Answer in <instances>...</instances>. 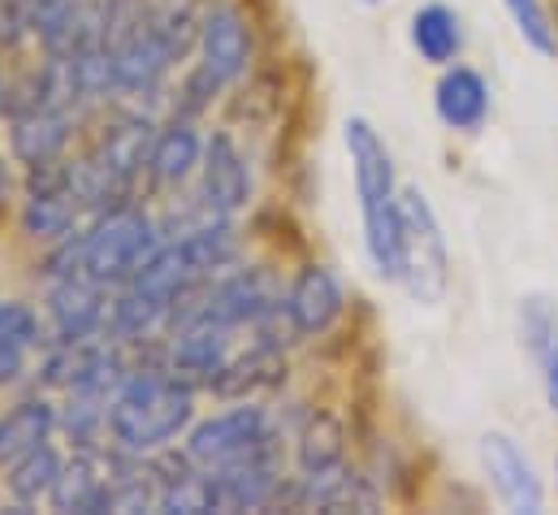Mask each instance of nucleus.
<instances>
[{"mask_svg":"<svg viewBox=\"0 0 558 515\" xmlns=\"http://www.w3.org/2000/svg\"><path fill=\"white\" fill-rule=\"evenodd\" d=\"M195 424V386L169 373L165 360L126 373L109 398V438L122 455H156Z\"/></svg>","mask_w":558,"mask_h":515,"instance_id":"1","label":"nucleus"},{"mask_svg":"<svg viewBox=\"0 0 558 515\" xmlns=\"http://www.w3.org/2000/svg\"><path fill=\"white\" fill-rule=\"evenodd\" d=\"M342 143L351 156L355 173V200L364 217V252L381 282H399V178H395V156L381 139V130L368 118H347Z\"/></svg>","mask_w":558,"mask_h":515,"instance_id":"2","label":"nucleus"},{"mask_svg":"<svg viewBox=\"0 0 558 515\" xmlns=\"http://www.w3.org/2000/svg\"><path fill=\"white\" fill-rule=\"evenodd\" d=\"M160 239H165L160 221L135 200L96 213V221L83 230V273L118 290L140 273V264L160 248Z\"/></svg>","mask_w":558,"mask_h":515,"instance_id":"3","label":"nucleus"},{"mask_svg":"<svg viewBox=\"0 0 558 515\" xmlns=\"http://www.w3.org/2000/svg\"><path fill=\"white\" fill-rule=\"evenodd\" d=\"M399 282L424 308H437L450 286L446 235L420 187L399 191Z\"/></svg>","mask_w":558,"mask_h":515,"instance_id":"4","label":"nucleus"},{"mask_svg":"<svg viewBox=\"0 0 558 515\" xmlns=\"http://www.w3.org/2000/svg\"><path fill=\"white\" fill-rule=\"evenodd\" d=\"M269 446H278L269 407L256 403V398H239L234 407L195 420V424L186 429V446H182V451H186L199 468H221V464L260 455V451H269Z\"/></svg>","mask_w":558,"mask_h":515,"instance_id":"5","label":"nucleus"},{"mask_svg":"<svg viewBox=\"0 0 558 515\" xmlns=\"http://www.w3.org/2000/svg\"><path fill=\"white\" fill-rule=\"evenodd\" d=\"M44 312H48V343H87V338H105L109 325V286L92 282L87 273H70V277H52L48 295H44Z\"/></svg>","mask_w":558,"mask_h":515,"instance_id":"6","label":"nucleus"},{"mask_svg":"<svg viewBox=\"0 0 558 515\" xmlns=\"http://www.w3.org/2000/svg\"><path fill=\"white\" fill-rule=\"evenodd\" d=\"M476 455H481V468H485V477H489V490L498 494V503H502L507 512L537 515L546 507L542 477H537L533 459L524 455V446H520L511 433H502V429L481 433Z\"/></svg>","mask_w":558,"mask_h":515,"instance_id":"7","label":"nucleus"},{"mask_svg":"<svg viewBox=\"0 0 558 515\" xmlns=\"http://www.w3.org/2000/svg\"><path fill=\"white\" fill-rule=\"evenodd\" d=\"M204 472H208L217 512H265L278 503V490L286 486L278 446L247 455V459H234V464H221V468H204Z\"/></svg>","mask_w":558,"mask_h":515,"instance_id":"8","label":"nucleus"},{"mask_svg":"<svg viewBox=\"0 0 558 515\" xmlns=\"http://www.w3.org/2000/svg\"><path fill=\"white\" fill-rule=\"evenodd\" d=\"M234 356V330L208 316H195L178 330H169V347H165V364L169 373H178L191 386H208Z\"/></svg>","mask_w":558,"mask_h":515,"instance_id":"9","label":"nucleus"},{"mask_svg":"<svg viewBox=\"0 0 558 515\" xmlns=\"http://www.w3.org/2000/svg\"><path fill=\"white\" fill-rule=\"evenodd\" d=\"M195 52H199V65L213 79H221L226 87L239 83L247 74V65H252V26H247L243 9L239 4H213L199 17Z\"/></svg>","mask_w":558,"mask_h":515,"instance_id":"10","label":"nucleus"},{"mask_svg":"<svg viewBox=\"0 0 558 515\" xmlns=\"http://www.w3.org/2000/svg\"><path fill=\"white\" fill-rule=\"evenodd\" d=\"M199 200L221 213V217H234L239 208H247L252 200V169H247V156L239 152L234 134L226 130H213L204 139V160H199Z\"/></svg>","mask_w":558,"mask_h":515,"instance_id":"11","label":"nucleus"},{"mask_svg":"<svg viewBox=\"0 0 558 515\" xmlns=\"http://www.w3.org/2000/svg\"><path fill=\"white\" fill-rule=\"evenodd\" d=\"M342 303H347V295H342V282H338V273L329 264H303L290 277L286 295H281V308H286V316L294 325V338L325 334L342 316Z\"/></svg>","mask_w":558,"mask_h":515,"instance_id":"12","label":"nucleus"},{"mask_svg":"<svg viewBox=\"0 0 558 515\" xmlns=\"http://www.w3.org/2000/svg\"><path fill=\"white\" fill-rule=\"evenodd\" d=\"M520 347L537 369V382L546 394V407L558 416V299L546 290H529L515 308Z\"/></svg>","mask_w":558,"mask_h":515,"instance_id":"13","label":"nucleus"},{"mask_svg":"<svg viewBox=\"0 0 558 515\" xmlns=\"http://www.w3.org/2000/svg\"><path fill=\"white\" fill-rule=\"evenodd\" d=\"M113 468H118V455H109L100 446H74V455L61 464V477L48 494L52 512L96 515L109 481H113Z\"/></svg>","mask_w":558,"mask_h":515,"instance_id":"14","label":"nucleus"},{"mask_svg":"<svg viewBox=\"0 0 558 515\" xmlns=\"http://www.w3.org/2000/svg\"><path fill=\"white\" fill-rule=\"evenodd\" d=\"M433 109L441 118V127L459 130V134H476L489 122V83L472 70V65H441V79L433 87Z\"/></svg>","mask_w":558,"mask_h":515,"instance_id":"15","label":"nucleus"},{"mask_svg":"<svg viewBox=\"0 0 558 515\" xmlns=\"http://www.w3.org/2000/svg\"><path fill=\"white\" fill-rule=\"evenodd\" d=\"M199 160H204V134L195 127V118H178L173 113V122H165L151 139L147 178L156 187H165V191H178L199 173Z\"/></svg>","mask_w":558,"mask_h":515,"instance_id":"16","label":"nucleus"},{"mask_svg":"<svg viewBox=\"0 0 558 515\" xmlns=\"http://www.w3.org/2000/svg\"><path fill=\"white\" fill-rule=\"evenodd\" d=\"M70 139H74V109H31L9 118V156L26 169L61 160Z\"/></svg>","mask_w":558,"mask_h":515,"instance_id":"17","label":"nucleus"},{"mask_svg":"<svg viewBox=\"0 0 558 515\" xmlns=\"http://www.w3.org/2000/svg\"><path fill=\"white\" fill-rule=\"evenodd\" d=\"M113 65H118V92L143 96V92H156L160 79H165L178 61H173V52H169V44L160 39L156 17H151L147 26H140L131 39H122V44L113 48Z\"/></svg>","mask_w":558,"mask_h":515,"instance_id":"18","label":"nucleus"},{"mask_svg":"<svg viewBox=\"0 0 558 515\" xmlns=\"http://www.w3.org/2000/svg\"><path fill=\"white\" fill-rule=\"evenodd\" d=\"M151 139L156 127L140 118V113H118L113 122H105L96 143H92V156L105 160L122 182H140V173H147V156H151Z\"/></svg>","mask_w":558,"mask_h":515,"instance_id":"19","label":"nucleus"},{"mask_svg":"<svg viewBox=\"0 0 558 515\" xmlns=\"http://www.w3.org/2000/svg\"><path fill=\"white\" fill-rule=\"evenodd\" d=\"M57 424H61V411L44 394H31V398H17L13 407H4L0 411V472L9 464H17L22 455H31L35 446H44Z\"/></svg>","mask_w":558,"mask_h":515,"instance_id":"20","label":"nucleus"},{"mask_svg":"<svg viewBox=\"0 0 558 515\" xmlns=\"http://www.w3.org/2000/svg\"><path fill=\"white\" fill-rule=\"evenodd\" d=\"M286 382V356L274 343H256L247 356H230V364L208 382V390L226 403H239V398H256V394H269Z\"/></svg>","mask_w":558,"mask_h":515,"instance_id":"21","label":"nucleus"},{"mask_svg":"<svg viewBox=\"0 0 558 515\" xmlns=\"http://www.w3.org/2000/svg\"><path fill=\"white\" fill-rule=\"evenodd\" d=\"M408 39L420 52V61L428 65H454L459 52H463V22L450 4L441 0H428L412 13V26H408Z\"/></svg>","mask_w":558,"mask_h":515,"instance_id":"22","label":"nucleus"},{"mask_svg":"<svg viewBox=\"0 0 558 515\" xmlns=\"http://www.w3.org/2000/svg\"><path fill=\"white\" fill-rule=\"evenodd\" d=\"M61 451L52 446V442H44V446H35L31 455H22L17 464H9L4 468V490H9V499H13V507L9 512H26V507H35V503H44L48 494H52V486H57V477H61Z\"/></svg>","mask_w":558,"mask_h":515,"instance_id":"23","label":"nucleus"},{"mask_svg":"<svg viewBox=\"0 0 558 515\" xmlns=\"http://www.w3.org/2000/svg\"><path fill=\"white\" fill-rule=\"evenodd\" d=\"M294 459H299V472H325V468H338L347 464V429L333 411H316L299 442H294Z\"/></svg>","mask_w":558,"mask_h":515,"instance_id":"24","label":"nucleus"},{"mask_svg":"<svg viewBox=\"0 0 558 515\" xmlns=\"http://www.w3.org/2000/svg\"><path fill=\"white\" fill-rule=\"evenodd\" d=\"M78 213L83 208L70 195H26L22 200V213H17V226L35 243H61V239L74 235Z\"/></svg>","mask_w":558,"mask_h":515,"instance_id":"25","label":"nucleus"},{"mask_svg":"<svg viewBox=\"0 0 558 515\" xmlns=\"http://www.w3.org/2000/svg\"><path fill=\"white\" fill-rule=\"evenodd\" d=\"M502 9L511 13V22H515L520 39H524L533 52H542V57H558V26H555V17H550V9H546L542 0H502Z\"/></svg>","mask_w":558,"mask_h":515,"instance_id":"26","label":"nucleus"},{"mask_svg":"<svg viewBox=\"0 0 558 515\" xmlns=\"http://www.w3.org/2000/svg\"><path fill=\"white\" fill-rule=\"evenodd\" d=\"M0 343H13L22 351L39 347L44 343V321L31 303L22 299H0Z\"/></svg>","mask_w":558,"mask_h":515,"instance_id":"27","label":"nucleus"},{"mask_svg":"<svg viewBox=\"0 0 558 515\" xmlns=\"http://www.w3.org/2000/svg\"><path fill=\"white\" fill-rule=\"evenodd\" d=\"M221 87H226L221 79H213L204 65H195V70L182 79V92H178V100H173V113H178V118H199V113H208Z\"/></svg>","mask_w":558,"mask_h":515,"instance_id":"28","label":"nucleus"},{"mask_svg":"<svg viewBox=\"0 0 558 515\" xmlns=\"http://www.w3.org/2000/svg\"><path fill=\"white\" fill-rule=\"evenodd\" d=\"M26 378V351L13 343H0V390L17 386Z\"/></svg>","mask_w":558,"mask_h":515,"instance_id":"29","label":"nucleus"},{"mask_svg":"<svg viewBox=\"0 0 558 515\" xmlns=\"http://www.w3.org/2000/svg\"><path fill=\"white\" fill-rule=\"evenodd\" d=\"M9 160H13V156H4V152H0V195L13 187V169H9Z\"/></svg>","mask_w":558,"mask_h":515,"instance_id":"30","label":"nucleus"},{"mask_svg":"<svg viewBox=\"0 0 558 515\" xmlns=\"http://www.w3.org/2000/svg\"><path fill=\"white\" fill-rule=\"evenodd\" d=\"M355 4H364V9H377V4H386V0H355Z\"/></svg>","mask_w":558,"mask_h":515,"instance_id":"31","label":"nucleus"},{"mask_svg":"<svg viewBox=\"0 0 558 515\" xmlns=\"http://www.w3.org/2000/svg\"><path fill=\"white\" fill-rule=\"evenodd\" d=\"M0 92H4V79H0Z\"/></svg>","mask_w":558,"mask_h":515,"instance_id":"32","label":"nucleus"},{"mask_svg":"<svg viewBox=\"0 0 558 515\" xmlns=\"http://www.w3.org/2000/svg\"><path fill=\"white\" fill-rule=\"evenodd\" d=\"M555 477H558V459H555Z\"/></svg>","mask_w":558,"mask_h":515,"instance_id":"33","label":"nucleus"}]
</instances>
